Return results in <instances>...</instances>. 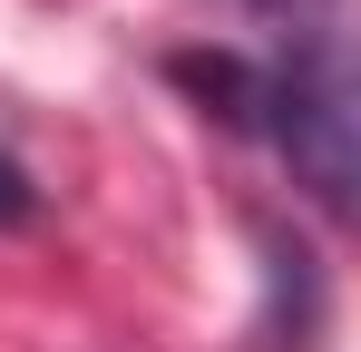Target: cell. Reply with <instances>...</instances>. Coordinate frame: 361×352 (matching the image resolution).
<instances>
[{"label":"cell","instance_id":"1","mask_svg":"<svg viewBox=\"0 0 361 352\" xmlns=\"http://www.w3.org/2000/svg\"><path fill=\"white\" fill-rule=\"evenodd\" d=\"M254 137L322 196L361 216V30H312L302 49L264 59V117Z\"/></svg>","mask_w":361,"mask_h":352},{"label":"cell","instance_id":"2","mask_svg":"<svg viewBox=\"0 0 361 352\" xmlns=\"http://www.w3.org/2000/svg\"><path fill=\"white\" fill-rule=\"evenodd\" d=\"M166 78H176L215 127L254 137V117H264V59H244V49H176V59H166Z\"/></svg>","mask_w":361,"mask_h":352},{"label":"cell","instance_id":"3","mask_svg":"<svg viewBox=\"0 0 361 352\" xmlns=\"http://www.w3.org/2000/svg\"><path fill=\"white\" fill-rule=\"evenodd\" d=\"M0 225H39V186L20 157H0Z\"/></svg>","mask_w":361,"mask_h":352},{"label":"cell","instance_id":"4","mask_svg":"<svg viewBox=\"0 0 361 352\" xmlns=\"http://www.w3.org/2000/svg\"><path fill=\"white\" fill-rule=\"evenodd\" d=\"M254 10H283V0H254Z\"/></svg>","mask_w":361,"mask_h":352}]
</instances>
